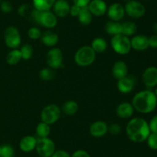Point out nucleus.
Wrapping results in <instances>:
<instances>
[{
	"mask_svg": "<svg viewBox=\"0 0 157 157\" xmlns=\"http://www.w3.org/2000/svg\"><path fill=\"white\" fill-rule=\"evenodd\" d=\"M126 133L130 141L136 143H144L150 134L148 123L140 117L131 119L126 126Z\"/></svg>",
	"mask_w": 157,
	"mask_h": 157,
	"instance_id": "f257e3e1",
	"label": "nucleus"
},
{
	"mask_svg": "<svg viewBox=\"0 0 157 157\" xmlns=\"http://www.w3.org/2000/svg\"><path fill=\"white\" fill-rule=\"evenodd\" d=\"M134 110L142 114L153 112L157 106V97L153 91L147 89L137 92L132 99Z\"/></svg>",
	"mask_w": 157,
	"mask_h": 157,
	"instance_id": "f03ea898",
	"label": "nucleus"
},
{
	"mask_svg": "<svg viewBox=\"0 0 157 157\" xmlns=\"http://www.w3.org/2000/svg\"><path fill=\"white\" fill-rule=\"evenodd\" d=\"M96 52L90 46H84L76 51L74 56L75 63L80 67H87L96 59Z\"/></svg>",
	"mask_w": 157,
	"mask_h": 157,
	"instance_id": "7ed1b4c3",
	"label": "nucleus"
},
{
	"mask_svg": "<svg viewBox=\"0 0 157 157\" xmlns=\"http://www.w3.org/2000/svg\"><path fill=\"white\" fill-rule=\"evenodd\" d=\"M32 20L47 29H53L58 24V17L51 10L39 11L35 9Z\"/></svg>",
	"mask_w": 157,
	"mask_h": 157,
	"instance_id": "20e7f679",
	"label": "nucleus"
},
{
	"mask_svg": "<svg viewBox=\"0 0 157 157\" xmlns=\"http://www.w3.org/2000/svg\"><path fill=\"white\" fill-rule=\"evenodd\" d=\"M110 46L116 53L121 55H127L132 49L130 38L123 34L113 35L110 39Z\"/></svg>",
	"mask_w": 157,
	"mask_h": 157,
	"instance_id": "39448f33",
	"label": "nucleus"
},
{
	"mask_svg": "<svg viewBox=\"0 0 157 157\" xmlns=\"http://www.w3.org/2000/svg\"><path fill=\"white\" fill-rule=\"evenodd\" d=\"M61 110L59 106L55 104H49L44 106L41 112V122L48 125L54 124L56 123L61 117Z\"/></svg>",
	"mask_w": 157,
	"mask_h": 157,
	"instance_id": "423d86ee",
	"label": "nucleus"
},
{
	"mask_svg": "<svg viewBox=\"0 0 157 157\" xmlns=\"http://www.w3.org/2000/svg\"><path fill=\"white\" fill-rule=\"evenodd\" d=\"M4 42L6 46L11 49L19 47L21 38L18 28L15 26H9L6 28L4 32Z\"/></svg>",
	"mask_w": 157,
	"mask_h": 157,
	"instance_id": "0eeeda50",
	"label": "nucleus"
},
{
	"mask_svg": "<svg viewBox=\"0 0 157 157\" xmlns=\"http://www.w3.org/2000/svg\"><path fill=\"white\" fill-rule=\"evenodd\" d=\"M35 150L40 157H51L56 149L55 143L50 138L45 137L37 139Z\"/></svg>",
	"mask_w": 157,
	"mask_h": 157,
	"instance_id": "6e6552de",
	"label": "nucleus"
},
{
	"mask_svg": "<svg viewBox=\"0 0 157 157\" xmlns=\"http://www.w3.org/2000/svg\"><path fill=\"white\" fill-rule=\"evenodd\" d=\"M125 13L133 18H140L146 13L144 5L137 0H130L124 6Z\"/></svg>",
	"mask_w": 157,
	"mask_h": 157,
	"instance_id": "1a4fd4ad",
	"label": "nucleus"
},
{
	"mask_svg": "<svg viewBox=\"0 0 157 157\" xmlns=\"http://www.w3.org/2000/svg\"><path fill=\"white\" fill-rule=\"evenodd\" d=\"M46 63L51 69H59L63 66V53L59 48L53 47L46 54Z\"/></svg>",
	"mask_w": 157,
	"mask_h": 157,
	"instance_id": "9d476101",
	"label": "nucleus"
},
{
	"mask_svg": "<svg viewBox=\"0 0 157 157\" xmlns=\"http://www.w3.org/2000/svg\"><path fill=\"white\" fill-rule=\"evenodd\" d=\"M142 81L147 88H153L157 86V67L149 66L144 71Z\"/></svg>",
	"mask_w": 157,
	"mask_h": 157,
	"instance_id": "9b49d317",
	"label": "nucleus"
},
{
	"mask_svg": "<svg viewBox=\"0 0 157 157\" xmlns=\"http://www.w3.org/2000/svg\"><path fill=\"white\" fill-rule=\"evenodd\" d=\"M107 14L108 18L111 21L120 22L125 15L124 6L119 2H115L107 7Z\"/></svg>",
	"mask_w": 157,
	"mask_h": 157,
	"instance_id": "f8f14e48",
	"label": "nucleus"
},
{
	"mask_svg": "<svg viewBox=\"0 0 157 157\" xmlns=\"http://www.w3.org/2000/svg\"><path fill=\"white\" fill-rule=\"evenodd\" d=\"M108 132V125L102 120L95 121L89 127L90 135L95 138H101L104 136Z\"/></svg>",
	"mask_w": 157,
	"mask_h": 157,
	"instance_id": "ddd939ff",
	"label": "nucleus"
},
{
	"mask_svg": "<svg viewBox=\"0 0 157 157\" xmlns=\"http://www.w3.org/2000/svg\"><path fill=\"white\" fill-rule=\"evenodd\" d=\"M92 15L100 17L107 13V5L104 0H91L87 6Z\"/></svg>",
	"mask_w": 157,
	"mask_h": 157,
	"instance_id": "4468645a",
	"label": "nucleus"
},
{
	"mask_svg": "<svg viewBox=\"0 0 157 157\" xmlns=\"http://www.w3.org/2000/svg\"><path fill=\"white\" fill-rule=\"evenodd\" d=\"M71 6L67 0H56L54 3L53 12L58 18H64L70 12Z\"/></svg>",
	"mask_w": 157,
	"mask_h": 157,
	"instance_id": "2eb2a0df",
	"label": "nucleus"
},
{
	"mask_svg": "<svg viewBox=\"0 0 157 157\" xmlns=\"http://www.w3.org/2000/svg\"><path fill=\"white\" fill-rule=\"evenodd\" d=\"M134 112V108H133L132 103L128 102H124L121 103L117 106L116 114L119 118L123 119H127L133 116Z\"/></svg>",
	"mask_w": 157,
	"mask_h": 157,
	"instance_id": "dca6fc26",
	"label": "nucleus"
},
{
	"mask_svg": "<svg viewBox=\"0 0 157 157\" xmlns=\"http://www.w3.org/2000/svg\"><path fill=\"white\" fill-rule=\"evenodd\" d=\"M135 84H136L135 78L127 75L124 78L117 80V89L121 93H130L134 89Z\"/></svg>",
	"mask_w": 157,
	"mask_h": 157,
	"instance_id": "f3484780",
	"label": "nucleus"
},
{
	"mask_svg": "<svg viewBox=\"0 0 157 157\" xmlns=\"http://www.w3.org/2000/svg\"><path fill=\"white\" fill-rule=\"evenodd\" d=\"M131 49L136 51H144L149 48L148 37L145 35H136L130 39Z\"/></svg>",
	"mask_w": 157,
	"mask_h": 157,
	"instance_id": "a211bd4d",
	"label": "nucleus"
},
{
	"mask_svg": "<svg viewBox=\"0 0 157 157\" xmlns=\"http://www.w3.org/2000/svg\"><path fill=\"white\" fill-rule=\"evenodd\" d=\"M37 138L34 135H28L22 137L19 142V148L22 152H30L35 149Z\"/></svg>",
	"mask_w": 157,
	"mask_h": 157,
	"instance_id": "6ab92c4d",
	"label": "nucleus"
},
{
	"mask_svg": "<svg viewBox=\"0 0 157 157\" xmlns=\"http://www.w3.org/2000/svg\"><path fill=\"white\" fill-rule=\"evenodd\" d=\"M112 75L113 78L119 80L121 78H124L127 75L128 72V67L125 62L124 61H117L113 64L112 67Z\"/></svg>",
	"mask_w": 157,
	"mask_h": 157,
	"instance_id": "aec40b11",
	"label": "nucleus"
},
{
	"mask_svg": "<svg viewBox=\"0 0 157 157\" xmlns=\"http://www.w3.org/2000/svg\"><path fill=\"white\" fill-rule=\"evenodd\" d=\"M40 39L44 46H48V47H55L58 44L59 37L56 32H54L51 30H47L41 33Z\"/></svg>",
	"mask_w": 157,
	"mask_h": 157,
	"instance_id": "412c9836",
	"label": "nucleus"
},
{
	"mask_svg": "<svg viewBox=\"0 0 157 157\" xmlns=\"http://www.w3.org/2000/svg\"><path fill=\"white\" fill-rule=\"evenodd\" d=\"M78 18L79 22L83 26H88L91 23L93 15L90 13L87 6L81 8L78 15Z\"/></svg>",
	"mask_w": 157,
	"mask_h": 157,
	"instance_id": "4be33fe9",
	"label": "nucleus"
},
{
	"mask_svg": "<svg viewBox=\"0 0 157 157\" xmlns=\"http://www.w3.org/2000/svg\"><path fill=\"white\" fill-rule=\"evenodd\" d=\"M79 106L78 103L74 100H68L64 103L61 110L67 115H73L78 112Z\"/></svg>",
	"mask_w": 157,
	"mask_h": 157,
	"instance_id": "5701e85b",
	"label": "nucleus"
},
{
	"mask_svg": "<svg viewBox=\"0 0 157 157\" xmlns=\"http://www.w3.org/2000/svg\"><path fill=\"white\" fill-rule=\"evenodd\" d=\"M137 31V26L135 22L131 21L124 22L121 23V34L127 37L135 35Z\"/></svg>",
	"mask_w": 157,
	"mask_h": 157,
	"instance_id": "b1692460",
	"label": "nucleus"
},
{
	"mask_svg": "<svg viewBox=\"0 0 157 157\" xmlns=\"http://www.w3.org/2000/svg\"><path fill=\"white\" fill-rule=\"evenodd\" d=\"M92 49H94L95 52L97 53H103L105 52L107 48V42L104 38L101 37H97L94 38L93 41L91 42L90 45Z\"/></svg>",
	"mask_w": 157,
	"mask_h": 157,
	"instance_id": "393cba45",
	"label": "nucleus"
},
{
	"mask_svg": "<svg viewBox=\"0 0 157 157\" xmlns=\"http://www.w3.org/2000/svg\"><path fill=\"white\" fill-rule=\"evenodd\" d=\"M104 29H105V32L112 36L117 34H121V23L120 22L110 20L106 22Z\"/></svg>",
	"mask_w": 157,
	"mask_h": 157,
	"instance_id": "a878e982",
	"label": "nucleus"
},
{
	"mask_svg": "<svg viewBox=\"0 0 157 157\" xmlns=\"http://www.w3.org/2000/svg\"><path fill=\"white\" fill-rule=\"evenodd\" d=\"M56 0H32V6L39 11H49Z\"/></svg>",
	"mask_w": 157,
	"mask_h": 157,
	"instance_id": "bb28decb",
	"label": "nucleus"
},
{
	"mask_svg": "<svg viewBox=\"0 0 157 157\" xmlns=\"http://www.w3.org/2000/svg\"><path fill=\"white\" fill-rule=\"evenodd\" d=\"M22 59L20 50L18 49H11L6 55V62L10 66H15Z\"/></svg>",
	"mask_w": 157,
	"mask_h": 157,
	"instance_id": "cd10ccee",
	"label": "nucleus"
},
{
	"mask_svg": "<svg viewBox=\"0 0 157 157\" xmlns=\"http://www.w3.org/2000/svg\"><path fill=\"white\" fill-rule=\"evenodd\" d=\"M34 10H35V8L32 5L25 3V4H21L18 7V12L20 16L22 17V18L32 19Z\"/></svg>",
	"mask_w": 157,
	"mask_h": 157,
	"instance_id": "c85d7f7f",
	"label": "nucleus"
},
{
	"mask_svg": "<svg viewBox=\"0 0 157 157\" xmlns=\"http://www.w3.org/2000/svg\"><path fill=\"white\" fill-rule=\"evenodd\" d=\"M35 131H36V134L38 136V138L48 137L49 134L51 132L50 125L47 124V123H44V122H41V123H39L37 125Z\"/></svg>",
	"mask_w": 157,
	"mask_h": 157,
	"instance_id": "c756f323",
	"label": "nucleus"
},
{
	"mask_svg": "<svg viewBox=\"0 0 157 157\" xmlns=\"http://www.w3.org/2000/svg\"><path fill=\"white\" fill-rule=\"evenodd\" d=\"M38 75H39V78L43 81H51L55 76V69H51L49 67L44 68L40 70Z\"/></svg>",
	"mask_w": 157,
	"mask_h": 157,
	"instance_id": "7c9ffc66",
	"label": "nucleus"
},
{
	"mask_svg": "<svg viewBox=\"0 0 157 157\" xmlns=\"http://www.w3.org/2000/svg\"><path fill=\"white\" fill-rule=\"evenodd\" d=\"M19 50L21 54V58L24 60L30 59L33 55V47L30 44H24L21 46Z\"/></svg>",
	"mask_w": 157,
	"mask_h": 157,
	"instance_id": "2f4dec72",
	"label": "nucleus"
},
{
	"mask_svg": "<svg viewBox=\"0 0 157 157\" xmlns=\"http://www.w3.org/2000/svg\"><path fill=\"white\" fill-rule=\"evenodd\" d=\"M14 149L11 145L5 144L2 146L0 157H14Z\"/></svg>",
	"mask_w": 157,
	"mask_h": 157,
	"instance_id": "473e14b6",
	"label": "nucleus"
},
{
	"mask_svg": "<svg viewBox=\"0 0 157 157\" xmlns=\"http://www.w3.org/2000/svg\"><path fill=\"white\" fill-rule=\"evenodd\" d=\"M41 33L42 32H41V29L38 27H35V26H33V27H31L30 29H29L27 32L29 38L32 40L38 39V38H41Z\"/></svg>",
	"mask_w": 157,
	"mask_h": 157,
	"instance_id": "72a5a7b5",
	"label": "nucleus"
},
{
	"mask_svg": "<svg viewBox=\"0 0 157 157\" xmlns=\"http://www.w3.org/2000/svg\"><path fill=\"white\" fill-rule=\"evenodd\" d=\"M146 141H147V146H149L150 149H153V150H157V134L150 132Z\"/></svg>",
	"mask_w": 157,
	"mask_h": 157,
	"instance_id": "f704fd0d",
	"label": "nucleus"
},
{
	"mask_svg": "<svg viewBox=\"0 0 157 157\" xmlns=\"http://www.w3.org/2000/svg\"><path fill=\"white\" fill-rule=\"evenodd\" d=\"M12 9L13 8H12V3L9 1L5 0V1L1 2V3H0V9H1L3 13H10L12 11Z\"/></svg>",
	"mask_w": 157,
	"mask_h": 157,
	"instance_id": "c9c22d12",
	"label": "nucleus"
},
{
	"mask_svg": "<svg viewBox=\"0 0 157 157\" xmlns=\"http://www.w3.org/2000/svg\"><path fill=\"white\" fill-rule=\"evenodd\" d=\"M149 128H150V132L157 134V115L152 117L150 123H148Z\"/></svg>",
	"mask_w": 157,
	"mask_h": 157,
	"instance_id": "e433bc0d",
	"label": "nucleus"
},
{
	"mask_svg": "<svg viewBox=\"0 0 157 157\" xmlns=\"http://www.w3.org/2000/svg\"><path fill=\"white\" fill-rule=\"evenodd\" d=\"M108 132L111 135H118L121 132V126L117 123H112L108 126Z\"/></svg>",
	"mask_w": 157,
	"mask_h": 157,
	"instance_id": "4c0bfd02",
	"label": "nucleus"
},
{
	"mask_svg": "<svg viewBox=\"0 0 157 157\" xmlns=\"http://www.w3.org/2000/svg\"><path fill=\"white\" fill-rule=\"evenodd\" d=\"M71 157H91L90 154L85 150L83 149H78V150L75 151Z\"/></svg>",
	"mask_w": 157,
	"mask_h": 157,
	"instance_id": "58836bf2",
	"label": "nucleus"
},
{
	"mask_svg": "<svg viewBox=\"0 0 157 157\" xmlns=\"http://www.w3.org/2000/svg\"><path fill=\"white\" fill-rule=\"evenodd\" d=\"M51 157H71V155L67 151L58 149V150H55Z\"/></svg>",
	"mask_w": 157,
	"mask_h": 157,
	"instance_id": "ea45409f",
	"label": "nucleus"
},
{
	"mask_svg": "<svg viewBox=\"0 0 157 157\" xmlns=\"http://www.w3.org/2000/svg\"><path fill=\"white\" fill-rule=\"evenodd\" d=\"M149 47L152 49H157V35H153L148 37Z\"/></svg>",
	"mask_w": 157,
	"mask_h": 157,
	"instance_id": "a19ab883",
	"label": "nucleus"
},
{
	"mask_svg": "<svg viewBox=\"0 0 157 157\" xmlns=\"http://www.w3.org/2000/svg\"><path fill=\"white\" fill-rule=\"evenodd\" d=\"M81 8L78 6L77 5L74 4L73 6H71L70 8V12H69V15H71L73 17H78V14H79L80 10H81Z\"/></svg>",
	"mask_w": 157,
	"mask_h": 157,
	"instance_id": "79ce46f5",
	"label": "nucleus"
},
{
	"mask_svg": "<svg viewBox=\"0 0 157 157\" xmlns=\"http://www.w3.org/2000/svg\"><path fill=\"white\" fill-rule=\"evenodd\" d=\"M91 0H73V2L75 5H77L79 7L83 8L86 7V6H88V4L90 3V2Z\"/></svg>",
	"mask_w": 157,
	"mask_h": 157,
	"instance_id": "37998d69",
	"label": "nucleus"
},
{
	"mask_svg": "<svg viewBox=\"0 0 157 157\" xmlns=\"http://www.w3.org/2000/svg\"><path fill=\"white\" fill-rule=\"evenodd\" d=\"M153 31L154 32L155 35H157V22L153 23Z\"/></svg>",
	"mask_w": 157,
	"mask_h": 157,
	"instance_id": "c03bdc74",
	"label": "nucleus"
},
{
	"mask_svg": "<svg viewBox=\"0 0 157 157\" xmlns=\"http://www.w3.org/2000/svg\"><path fill=\"white\" fill-rule=\"evenodd\" d=\"M154 93L156 94V97H157V86H156V89H155V91H154Z\"/></svg>",
	"mask_w": 157,
	"mask_h": 157,
	"instance_id": "a18cd8bd",
	"label": "nucleus"
},
{
	"mask_svg": "<svg viewBox=\"0 0 157 157\" xmlns=\"http://www.w3.org/2000/svg\"><path fill=\"white\" fill-rule=\"evenodd\" d=\"M1 149H2V146L0 145V155H1Z\"/></svg>",
	"mask_w": 157,
	"mask_h": 157,
	"instance_id": "49530a36",
	"label": "nucleus"
},
{
	"mask_svg": "<svg viewBox=\"0 0 157 157\" xmlns=\"http://www.w3.org/2000/svg\"><path fill=\"white\" fill-rule=\"evenodd\" d=\"M124 1H125L126 2H128V1H130V0H124Z\"/></svg>",
	"mask_w": 157,
	"mask_h": 157,
	"instance_id": "de8ad7c7",
	"label": "nucleus"
},
{
	"mask_svg": "<svg viewBox=\"0 0 157 157\" xmlns=\"http://www.w3.org/2000/svg\"><path fill=\"white\" fill-rule=\"evenodd\" d=\"M1 2H2V1H1V0H0V3H1Z\"/></svg>",
	"mask_w": 157,
	"mask_h": 157,
	"instance_id": "09e8293b",
	"label": "nucleus"
}]
</instances>
